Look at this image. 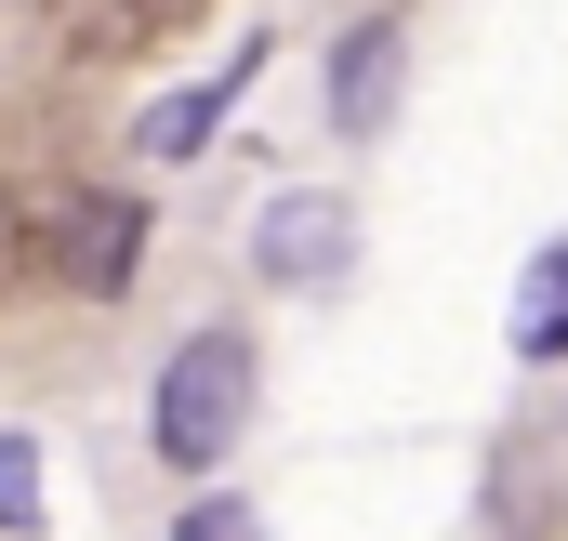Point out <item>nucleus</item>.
Segmentation results:
<instances>
[{"mask_svg":"<svg viewBox=\"0 0 568 541\" xmlns=\"http://www.w3.org/2000/svg\"><path fill=\"white\" fill-rule=\"evenodd\" d=\"M252 397H265V357H252V330H185L172 357H159V397H145V436H159V462L172 476H199V462H225L239 436H252Z\"/></svg>","mask_w":568,"mask_h":541,"instance_id":"obj_1","label":"nucleus"},{"mask_svg":"<svg viewBox=\"0 0 568 541\" xmlns=\"http://www.w3.org/2000/svg\"><path fill=\"white\" fill-rule=\"evenodd\" d=\"M252 67H265V40H239V53H225L212 80H185V93H159V106L133 120V145H145V159H199V145L225 133V106L252 93Z\"/></svg>","mask_w":568,"mask_h":541,"instance_id":"obj_4","label":"nucleus"},{"mask_svg":"<svg viewBox=\"0 0 568 541\" xmlns=\"http://www.w3.org/2000/svg\"><path fill=\"white\" fill-rule=\"evenodd\" d=\"M172 541H265V502H239V489H185Z\"/></svg>","mask_w":568,"mask_h":541,"instance_id":"obj_8","label":"nucleus"},{"mask_svg":"<svg viewBox=\"0 0 568 541\" xmlns=\"http://www.w3.org/2000/svg\"><path fill=\"white\" fill-rule=\"evenodd\" d=\"M556 357H568V238L529 252V277H516V370H556Z\"/></svg>","mask_w":568,"mask_h":541,"instance_id":"obj_6","label":"nucleus"},{"mask_svg":"<svg viewBox=\"0 0 568 541\" xmlns=\"http://www.w3.org/2000/svg\"><path fill=\"white\" fill-rule=\"evenodd\" d=\"M252 277L291 290V304H331V290L357 277V198H331V185H278V198L252 212Z\"/></svg>","mask_w":568,"mask_h":541,"instance_id":"obj_2","label":"nucleus"},{"mask_svg":"<svg viewBox=\"0 0 568 541\" xmlns=\"http://www.w3.org/2000/svg\"><path fill=\"white\" fill-rule=\"evenodd\" d=\"M67 277H80L93 304H120V290L145 277V198H120V185L80 198V212H67Z\"/></svg>","mask_w":568,"mask_h":541,"instance_id":"obj_5","label":"nucleus"},{"mask_svg":"<svg viewBox=\"0 0 568 541\" xmlns=\"http://www.w3.org/2000/svg\"><path fill=\"white\" fill-rule=\"evenodd\" d=\"M397 67H410V27H397V13H357L344 53H331V133L344 145H371L397 120Z\"/></svg>","mask_w":568,"mask_h":541,"instance_id":"obj_3","label":"nucleus"},{"mask_svg":"<svg viewBox=\"0 0 568 541\" xmlns=\"http://www.w3.org/2000/svg\"><path fill=\"white\" fill-rule=\"evenodd\" d=\"M40 516H53V489H40V449H27V436H0V541H40Z\"/></svg>","mask_w":568,"mask_h":541,"instance_id":"obj_7","label":"nucleus"}]
</instances>
